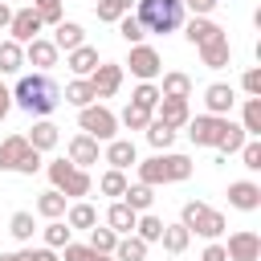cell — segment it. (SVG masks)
<instances>
[{"mask_svg":"<svg viewBox=\"0 0 261 261\" xmlns=\"http://www.w3.org/2000/svg\"><path fill=\"white\" fill-rule=\"evenodd\" d=\"M0 261H20V257L16 253H0Z\"/></svg>","mask_w":261,"mask_h":261,"instance_id":"cell-56","label":"cell"},{"mask_svg":"<svg viewBox=\"0 0 261 261\" xmlns=\"http://www.w3.org/2000/svg\"><path fill=\"white\" fill-rule=\"evenodd\" d=\"M143 130H147V143H151L155 151H167V147L175 143V126H167V122H159V118H151Z\"/></svg>","mask_w":261,"mask_h":261,"instance_id":"cell-32","label":"cell"},{"mask_svg":"<svg viewBox=\"0 0 261 261\" xmlns=\"http://www.w3.org/2000/svg\"><path fill=\"white\" fill-rule=\"evenodd\" d=\"M90 86H94V98H114L118 86H122V65L118 61H98L94 73H90Z\"/></svg>","mask_w":261,"mask_h":261,"instance_id":"cell-10","label":"cell"},{"mask_svg":"<svg viewBox=\"0 0 261 261\" xmlns=\"http://www.w3.org/2000/svg\"><path fill=\"white\" fill-rule=\"evenodd\" d=\"M33 8L41 12V20H45V24H57V20H65V16H61V0H33Z\"/></svg>","mask_w":261,"mask_h":261,"instance_id":"cell-46","label":"cell"},{"mask_svg":"<svg viewBox=\"0 0 261 261\" xmlns=\"http://www.w3.org/2000/svg\"><path fill=\"white\" fill-rule=\"evenodd\" d=\"M16 171H20V175H33V171H41V151H37V147H29V151H24V159L16 163Z\"/></svg>","mask_w":261,"mask_h":261,"instance_id":"cell-49","label":"cell"},{"mask_svg":"<svg viewBox=\"0 0 261 261\" xmlns=\"http://www.w3.org/2000/svg\"><path fill=\"white\" fill-rule=\"evenodd\" d=\"M126 171H118V167H110V171H102V179H98V192L102 196H114V200H122V192H126Z\"/></svg>","mask_w":261,"mask_h":261,"instance_id":"cell-33","label":"cell"},{"mask_svg":"<svg viewBox=\"0 0 261 261\" xmlns=\"http://www.w3.org/2000/svg\"><path fill=\"white\" fill-rule=\"evenodd\" d=\"M16 257H20V261H61L57 249H49V245H41V249H20Z\"/></svg>","mask_w":261,"mask_h":261,"instance_id":"cell-47","label":"cell"},{"mask_svg":"<svg viewBox=\"0 0 261 261\" xmlns=\"http://www.w3.org/2000/svg\"><path fill=\"white\" fill-rule=\"evenodd\" d=\"M122 200H126L135 212H151V204H155V188H151V184H126Z\"/></svg>","mask_w":261,"mask_h":261,"instance_id":"cell-30","label":"cell"},{"mask_svg":"<svg viewBox=\"0 0 261 261\" xmlns=\"http://www.w3.org/2000/svg\"><path fill=\"white\" fill-rule=\"evenodd\" d=\"M57 53H61V49H57L53 41H45V37H33V41L24 45V65H37L41 73H49V69L57 65Z\"/></svg>","mask_w":261,"mask_h":261,"instance_id":"cell-12","label":"cell"},{"mask_svg":"<svg viewBox=\"0 0 261 261\" xmlns=\"http://www.w3.org/2000/svg\"><path fill=\"white\" fill-rule=\"evenodd\" d=\"M126 65H130V73H135L139 82H155V77L163 73V57H159V49H151V45H130Z\"/></svg>","mask_w":261,"mask_h":261,"instance_id":"cell-8","label":"cell"},{"mask_svg":"<svg viewBox=\"0 0 261 261\" xmlns=\"http://www.w3.org/2000/svg\"><path fill=\"white\" fill-rule=\"evenodd\" d=\"M184 0H135V16L143 20L147 33H175L184 24Z\"/></svg>","mask_w":261,"mask_h":261,"instance_id":"cell-3","label":"cell"},{"mask_svg":"<svg viewBox=\"0 0 261 261\" xmlns=\"http://www.w3.org/2000/svg\"><path fill=\"white\" fill-rule=\"evenodd\" d=\"M241 86H245V94H249V98H261V69H257V65H253V69H245Z\"/></svg>","mask_w":261,"mask_h":261,"instance_id":"cell-48","label":"cell"},{"mask_svg":"<svg viewBox=\"0 0 261 261\" xmlns=\"http://www.w3.org/2000/svg\"><path fill=\"white\" fill-rule=\"evenodd\" d=\"M159 232H163V220H159V216H151V212H139V220H135V237H139V241H147V245H155V241H159Z\"/></svg>","mask_w":261,"mask_h":261,"instance_id":"cell-39","label":"cell"},{"mask_svg":"<svg viewBox=\"0 0 261 261\" xmlns=\"http://www.w3.org/2000/svg\"><path fill=\"white\" fill-rule=\"evenodd\" d=\"M24 69V45L20 41H0V73H20Z\"/></svg>","mask_w":261,"mask_h":261,"instance_id":"cell-26","label":"cell"},{"mask_svg":"<svg viewBox=\"0 0 261 261\" xmlns=\"http://www.w3.org/2000/svg\"><path fill=\"white\" fill-rule=\"evenodd\" d=\"M232 102H237V94H232L228 82H212V86L204 90V106H208V114H228Z\"/></svg>","mask_w":261,"mask_h":261,"instance_id":"cell-16","label":"cell"},{"mask_svg":"<svg viewBox=\"0 0 261 261\" xmlns=\"http://www.w3.org/2000/svg\"><path fill=\"white\" fill-rule=\"evenodd\" d=\"M114 261H147V241H139L135 232L118 237V245H114Z\"/></svg>","mask_w":261,"mask_h":261,"instance_id":"cell-28","label":"cell"},{"mask_svg":"<svg viewBox=\"0 0 261 261\" xmlns=\"http://www.w3.org/2000/svg\"><path fill=\"white\" fill-rule=\"evenodd\" d=\"M8 110H12V90H4V86H0V122L8 118Z\"/></svg>","mask_w":261,"mask_h":261,"instance_id":"cell-53","label":"cell"},{"mask_svg":"<svg viewBox=\"0 0 261 261\" xmlns=\"http://www.w3.org/2000/svg\"><path fill=\"white\" fill-rule=\"evenodd\" d=\"M241 159H245V167H249V171H261V139H245Z\"/></svg>","mask_w":261,"mask_h":261,"instance_id":"cell-45","label":"cell"},{"mask_svg":"<svg viewBox=\"0 0 261 261\" xmlns=\"http://www.w3.org/2000/svg\"><path fill=\"white\" fill-rule=\"evenodd\" d=\"M65 224H69V228H86V232H90V228L98 224V208H94V204H86V200H77V204H69V208H65Z\"/></svg>","mask_w":261,"mask_h":261,"instance_id":"cell-25","label":"cell"},{"mask_svg":"<svg viewBox=\"0 0 261 261\" xmlns=\"http://www.w3.org/2000/svg\"><path fill=\"white\" fill-rule=\"evenodd\" d=\"M69 232H73V228H69L65 220H49V224H45V245H49V249H61V245H69Z\"/></svg>","mask_w":261,"mask_h":261,"instance_id":"cell-44","label":"cell"},{"mask_svg":"<svg viewBox=\"0 0 261 261\" xmlns=\"http://www.w3.org/2000/svg\"><path fill=\"white\" fill-rule=\"evenodd\" d=\"M155 118L159 122H167V126H188V118H192V110H188V98H159L155 102Z\"/></svg>","mask_w":261,"mask_h":261,"instance_id":"cell-13","label":"cell"},{"mask_svg":"<svg viewBox=\"0 0 261 261\" xmlns=\"http://www.w3.org/2000/svg\"><path fill=\"white\" fill-rule=\"evenodd\" d=\"M77 126H82L90 139L110 143V139L118 135V114H114V110H106V106H98V102H90V106H82V110H77Z\"/></svg>","mask_w":261,"mask_h":261,"instance_id":"cell-6","label":"cell"},{"mask_svg":"<svg viewBox=\"0 0 261 261\" xmlns=\"http://www.w3.org/2000/svg\"><path fill=\"white\" fill-rule=\"evenodd\" d=\"M224 253H228V261H261V237L253 228H237L228 237Z\"/></svg>","mask_w":261,"mask_h":261,"instance_id":"cell-11","label":"cell"},{"mask_svg":"<svg viewBox=\"0 0 261 261\" xmlns=\"http://www.w3.org/2000/svg\"><path fill=\"white\" fill-rule=\"evenodd\" d=\"M159 241H163V249H167V253H184V249H188V241H192V232H188L184 224H163Z\"/></svg>","mask_w":261,"mask_h":261,"instance_id":"cell-35","label":"cell"},{"mask_svg":"<svg viewBox=\"0 0 261 261\" xmlns=\"http://www.w3.org/2000/svg\"><path fill=\"white\" fill-rule=\"evenodd\" d=\"M94 261H114V253H94Z\"/></svg>","mask_w":261,"mask_h":261,"instance_id":"cell-55","label":"cell"},{"mask_svg":"<svg viewBox=\"0 0 261 261\" xmlns=\"http://www.w3.org/2000/svg\"><path fill=\"white\" fill-rule=\"evenodd\" d=\"M94 12H98V20H102V24H114L118 16H126V12H130V0H98V4H94Z\"/></svg>","mask_w":261,"mask_h":261,"instance_id":"cell-41","label":"cell"},{"mask_svg":"<svg viewBox=\"0 0 261 261\" xmlns=\"http://www.w3.org/2000/svg\"><path fill=\"white\" fill-rule=\"evenodd\" d=\"M114 24H118V37H122L126 45H143L147 29H143V20H139V16H130V12H126V16H118Z\"/></svg>","mask_w":261,"mask_h":261,"instance_id":"cell-36","label":"cell"},{"mask_svg":"<svg viewBox=\"0 0 261 261\" xmlns=\"http://www.w3.org/2000/svg\"><path fill=\"white\" fill-rule=\"evenodd\" d=\"M53 45L65 49V53L77 49V45H86V29H82L77 20H57V24H53Z\"/></svg>","mask_w":261,"mask_h":261,"instance_id":"cell-18","label":"cell"},{"mask_svg":"<svg viewBox=\"0 0 261 261\" xmlns=\"http://www.w3.org/2000/svg\"><path fill=\"white\" fill-rule=\"evenodd\" d=\"M200 261H228V253H224V245H220V241H212V245L200 253Z\"/></svg>","mask_w":261,"mask_h":261,"instance_id":"cell-52","label":"cell"},{"mask_svg":"<svg viewBox=\"0 0 261 261\" xmlns=\"http://www.w3.org/2000/svg\"><path fill=\"white\" fill-rule=\"evenodd\" d=\"M228 204L241 208V212H257L261 208V188L253 179H237V184H228Z\"/></svg>","mask_w":261,"mask_h":261,"instance_id":"cell-14","label":"cell"},{"mask_svg":"<svg viewBox=\"0 0 261 261\" xmlns=\"http://www.w3.org/2000/svg\"><path fill=\"white\" fill-rule=\"evenodd\" d=\"M151 118H155V114H151L147 106H135V102H126V110L118 114V122H122L126 130H143V126H147Z\"/></svg>","mask_w":261,"mask_h":261,"instance_id":"cell-40","label":"cell"},{"mask_svg":"<svg viewBox=\"0 0 261 261\" xmlns=\"http://www.w3.org/2000/svg\"><path fill=\"white\" fill-rule=\"evenodd\" d=\"M114 245H118V232H114L110 224H106V228H98V224L90 228V249H94V253H114Z\"/></svg>","mask_w":261,"mask_h":261,"instance_id":"cell-42","label":"cell"},{"mask_svg":"<svg viewBox=\"0 0 261 261\" xmlns=\"http://www.w3.org/2000/svg\"><path fill=\"white\" fill-rule=\"evenodd\" d=\"M245 139H249V135H245V126L228 122V126H224V135H220V143H216V151H220V155H237V151L245 147Z\"/></svg>","mask_w":261,"mask_h":261,"instance_id":"cell-38","label":"cell"},{"mask_svg":"<svg viewBox=\"0 0 261 261\" xmlns=\"http://www.w3.org/2000/svg\"><path fill=\"white\" fill-rule=\"evenodd\" d=\"M184 37L200 49V45H208V41H220V37H224V29H220L216 20H208V16H196V20L188 24V33H184Z\"/></svg>","mask_w":261,"mask_h":261,"instance_id":"cell-22","label":"cell"},{"mask_svg":"<svg viewBox=\"0 0 261 261\" xmlns=\"http://www.w3.org/2000/svg\"><path fill=\"white\" fill-rule=\"evenodd\" d=\"M12 102L20 106V110H29V114H37V118H49L57 106H61V86L49 77V73H24L16 86H12Z\"/></svg>","mask_w":261,"mask_h":261,"instance_id":"cell-1","label":"cell"},{"mask_svg":"<svg viewBox=\"0 0 261 261\" xmlns=\"http://www.w3.org/2000/svg\"><path fill=\"white\" fill-rule=\"evenodd\" d=\"M106 163H110V167H118V171H126L130 163H139L135 143H130V139H110V143H106Z\"/></svg>","mask_w":261,"mask_h":261,"instance_id":"cell-21","label":"cell"},{"mask_svg":"<svg viewBox=\"0 0 261 261\" xmlns=\"http://www.w3.org/2000/svg\"><path fill=\"white\" fill-rule=\"evenodd\" d=\"M184 8H192L196 16H212L216 12V0H184Z\"/></svg>","mask_w":261,"mask_h":261,"instance_id":"cell-51","label":"cell"},{"mask_svg":"<svg viewBox=\"0 0 261 261\" xmlns=\"http://www.w3.org/2000/svg\"><path fill=\"white\" fill-rule=\"evenodd\" d=\"M65 151H69V163H73V167H90V163H98V155H102V151H98V139H90L86 130L73 135Z\"/></svg>","mask_w":261,"mask_h":261,"instance_id":"cell-15","label":"cell"},{"mask_svg":"<svg viewBox=\"0 0 261 261\" xmlns=\"http://www.w3.org/2000/svg\"><path fill=\"white\" fill-rule=\"evenodd\" d=\"M224 126H228V114H196V118H188V139L196 147H216Z\"/></svg>","mask_w":261,"mask_h":261,"instance_id":"cell-7","label":"cell"},{"mask_svg":"<svg viewBox=\"0 0 261 261\" xmlns=\"http://www.w3.org/2000/svg\"><path fill=\"white\" fill-rule=\"evenodd\" d=\"M8 232H12L20 245H29V241H33V232H37V220H33V212H24V208H20V212H12V220H8Z\"/></svg>","mask_w":261,"mask_h":261,"instance_id":"cell-34","label":"cell"},{"mask_svg":"<svg viewBox=\"0 0 261 261\" xmlns=\"http://www.w3.org/2000/svg\"><path fill=\"white\" fill-rule=\"evenodd\" d=\"M65 102H69V106H77V110H82V106H90V102H98V98H94L90 77H73V82L65 86Z\"/></svg>","mask_w":261,"mask_h":261,"instance_id":"cell-31","label":"cell"},{"mask_svg":"<svg viewBox=\"0 0 261 261\" xmlns=\"http://www.w3.org/2000/svg\"><path fill=\"white\" fill-rule=\"evenodd\" d=\"M65 65L73 69V77H90L94 65H98V49H94V45H77V49L65 53Z\"/></svg>","mask_w":261,"mask_h":261,"instance_id":"cell-19","label":"cell"},{"mask_svg":"<svg viewBox=\"0 0 261 261\" xmlns=\"http://www.w3.org/2000/svg\"><path fill=\"white\" fill-rule=\"evenodd\" d=\"M49 179H53V188H57L65 200H82V196H90V188H94L90 171H86V167H73L69 159H53V163H49Z\"/></svg>","mask_w":261,"mask_h":261,"instance_id":"cell-5","label":"cell"},{"mask_svg":"<svg viewBox=\"0 0 261 261\" xmlns=\"http://www.w3.org/2000/svg\"><path fill=\"white\" fill-rule=\"evenodd\" d=\"M61 249H65L61 261H94V249H90V245H73V241H69V245H61Z\"/></svg>","mask_w":261,"mask_h":261,"instance_id":"cell-50","label":"cell"},{"mask_svg":"<svg viewBox=\"0 0 261 261\" xmlns=\"http://www.w3.org/2000/svg\"><path fill=\"white\" fill-rule=\"evenodd\" d=\"M24 151H29V139L24 135H8L0 143V171H16V163L24 159Z\"/></svg>","mask_w":261,"mask_h":261,"instance_id":"cell-24","label":"cell"},{"mask_svg":"<svg viewBox=\"0 0 261 261\" xmlns=\"http://www.w3.org/2000/svg\"><path fill=\"white\" fill-rule=\"evenodd\" d=\"M241 126L249 139L261 135V98H245V110H241Z\"/></svg>","mask_w":261,"mask_h":261,"instance_id":"cell-37","label":"cell"},{"mask_svg":"<svg viewBox=\"0 0 261 261\" xmlns=\"http://www.w3.org/2000/svg\"><path fill=\"white\" fill-rule=\"evenodd\" d=\"M192 175V159L188 155H171V151H155L147 163H139V184H179Z\"/></svg>","mask_w":261,"mask_h":261,"instance_id":"cell-2","label":"cell"},{"mask_svg":"<svg viewBox=\"0 0 261 261\" xmlns=\"http://www.w3.org/2000/svg\"><path fill=\"white\" fill-rule=\"evenodd\" d=\"M135 220H139V212L126 204V200H114L110 208H106V224L118 232V237H126V232H135Z\"/></svg>","mask_w":261,"mask_h":261,"instance_id":"cell-17","label":"cell"},{"mask_svg":"<svg viewBox=\"0 0 261 261\" xmlns=\"http://www.w3.org/2000/svg\"><path fill=\"white\" fill-rule=\"evenodd\" d=\"M41 29H45V20H41V12L29 4V8H16L12 12V20H8V33H12V41H20V45H29L33 37H41Z\"/></svg>","mask_w":261,"mask_h":261,"instance_id":"cell-9","label":"cell"},{"mask_svg":"<svg viewBox=\"0 0 261 261\" xmlns=\"http://www.w3.org/2000/svg\"><path fill=\"white\" fill-rule=\"evenodd\" d=\"M159 98H163V94H159V86H155V82H139V86H135V94H130V102H135V106H147L151 114H155V102H159Z\"/></svg>","mask_w":261,"mask_h":261,"instance_id":"cell-43","label":"cell"},{"mask_svg":"<svg viewBox=\"0 0 261 261\" xmlns=\"http://www.w3.org/2000/svg\"><path fill=\"white\" fill-rule=\"evenodd\" d=\"M37 216H45V220H61V216H65V196H61L57 188L41 192V196H37Z\"/></svg>","mask_w":261,"mask_h":261,"instance_id":"cell-27","label":"cell"},{"mask_svg":"<svg viewBox=\"0 0 261 261\" xmlns=\"http://www.w3.org/2000/svg\"><path fill=\"white\" fill-rule=\"evenodd\" d=\"M179 224H184L188 232H196V237L216 241V237L224 232V212H216V208L204 204V200H188V204L179 208Z\"/></svg>","mask_w":261,"mask_h":261,"instance_id":"cell-4","label":"cell"},{"mask_svg":"<svg viewBox=\"0 0 261 261\" xmlns=\"http://www.w3.org/2000/svg\"><path fill=\"white\" fill-rule=\"evenodd\" d=\"M159 94H163V98H192V77L179 73V69H171V73H163Z\"/></svg>","mask_w":261,"mask_h":261,"instance_id":"cell-29","label":"cell"},{"mask_svg":"<svg viewBox=\"0 0 261 261\" xmlns=\"http://www.w3.org/2000/svg\"><path fill=\"white\" fill-rule=\"evenodd\" d=\"M8 20H12V8L0 0V29H8Z\"/></svg>","mask_w":261,"mask_h":261,"instance_id":"cell-54","label":"cell"},{"mask_svg":"<svg viewBox=\"0 0 261 261\" xmlns=\"http://www.w3.org/2000/svg\"><path fill=\"white\" fill-rule=\"evenodd\" d=\"M200 61H204L208 69H224V65L232 61V45H228V37H220V41H208V45H200Z\"/></svg>","mask_w":261,"mask_h":261,"instance_id":"cell-23","label":"cell"},{"mask_svg":"<svg viewBox=\"0 0 261 261\" xmlns=\"http://www.w3.org/2000/svg\"><path fill=\"white\" fill-rule=\"evenodd\" d=\"M24 139H29V147H37V151L45 155V151H53V147H57L61 130H57V126H53L49 118H37V122H33V130H29Z\"/></svg>","mask_w":261,"mask_h":261,"instance_id":"cell-20","label":"cell"}]
</instances>
